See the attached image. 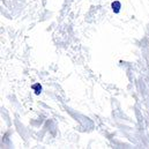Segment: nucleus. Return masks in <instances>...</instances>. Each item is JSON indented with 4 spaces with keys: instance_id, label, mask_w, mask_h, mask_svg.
<instances>
[{
    "instance_id": "nucleus-1",
    "label": "nucleus",
    "mask_w": 149,
    "mask_h": 149,
    "mask_svg": "<svg viewBox=\"0 0 149 149\" xmlns=\"http://www.w3.org/2000/svg\"><path fill=\"white\" fill-rule=\"evenodd\" d=\"M111 7H112V9H113L114 13H119L120 7H121V3H120L119 1H114V2L111 5Z\"/></svg>"
},
{
    "instance_id": "nucleus-2",
    "label": "nucleus",
    "mask_w": 149,
    "mask_h": 149,
    "mask_svg": "<svg viewBox=\"0 0 149 149\" xmlns=\"http://www.w3.org/2000/svg\"><path fill=\"white\" fill-rule=\"evenodd\" d=\"M33 89L35 90V94L38 95V94L40 93V90H42V86H40L39 83H36V84H34V86H33Z\"/></svg>"
}]
</instances>
